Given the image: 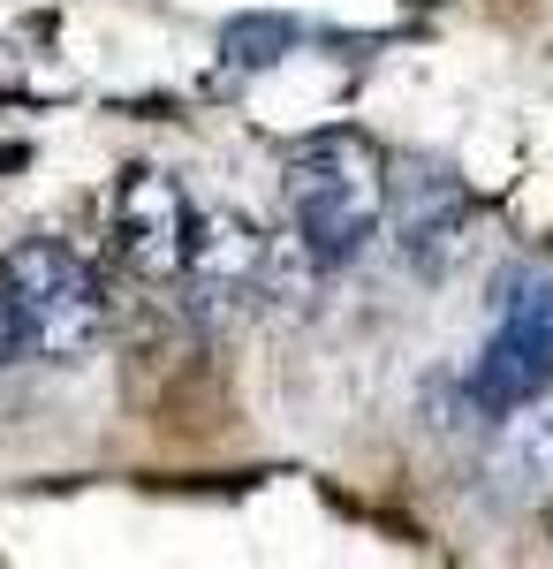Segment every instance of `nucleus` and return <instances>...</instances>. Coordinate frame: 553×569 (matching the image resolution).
<instances>
[{"label": "nucleus", "mask_w": 553, "mask_h": 569, "mask_svg": "<svg viewBox=\"0 0 553 569\" xmlns=\"http://www.w3.org/2000/svg\"><path fill=\"white\" fill-rule=\"evenodd\" d=\"M0 289L23 311V335L39 357L61 365H84L107 342V297H99V273H91L69 243L53 236H23L0 251Z\"/></svg>", "instance_id": "2"}, {"label": "nucleus", "mask_w": 553, "mask_h": 569, "mask_svg": "<svg viewBox=\"0 0 553 569\" xmlns=\"http://www.w3.org/2000/svg\"><path fill=\"white\" fill-rule=\"evenodd\" d=\"M265 236H258V220L243 206H198L190 220V259H182V289H190V305L220 319V311L251 305L258 289H265Z\"/></svg>", "instance_id": "5"}, {"label": "nucleus", "mask_w": 553, "mask_h": 569, "mask_svg": "<svg viewBox=\"0 0 553 569\" xmlns=\"http://www.w3.org/2000/svg\"><path fill=\"white\" fill-rule=\"evenodd\" d=\"M386 220L418 273H448L470 243V190L448 160H394L386 168Z\"/></svg>", "instance_id": "3"}, {"label": "nucleus", "mask_w": 553, "mask_h": 569, "mask_svg": "<svg viewBox=\"0 0 553 569\" xmlns=\"http://www.w3.org/2000/svg\"><path fill=\"white\" fill-rule=\"evenodd\" d=\"M16 168H31V144H0V176H16Z\"/></svg>", "instance_id": "10"}, {"label": "nucleus", "mask_w": 553, "mask_h": 569, "mask_svg": "<svg viewBox=\"0 0 553 569\" xmlns=\"http://www.w3.org/2000/svg\"><path fill=\"white\" fill-rule=\"evenodd\" d=\"M107 220H114V251H122L129 273H144V281H174L182 273L198 206H190L174 168H122Z\"/></svg>", "instance_id": "4"}, {"label": "nucleus", "mask_w": 553, "mask_h": 569, "mask_svg": "<svg viewBox=\"0 0 553 569\" xmlns=\"http://www.w3.org/2000/svg\"><path fill=\"white\" fill-rule=\"evenodd\" d=\"M493 335H509L523 357H539V372L553 380V273H515V281H501Z\"/></svg>", "instance_id": "8"}, {"label": "nucleus", "mask_w": 553, "mask_h": 569, "mask_svg": "<svg viewBox=\"0 0 553 569\" xmlns=\"http://www.w3.org/2000/svg\"><path fill=\"white\" fill-rule=\"evenodd\" d=\"M485 479H493V501L501 509H539V501H553V410H531V418H515L509 433L493 440Z\"/></svg>", "instance_id": "6"}, {"label": "nucleus", "mask_w": 553, "mask_h": 569, "mask_svg": "<svg viewBox=\"0 0 553 569\" xmlns=\"http://www.w3.org/2000/svg\"><path fill=\"white\" fill-rule=\"evenodd\" d=\"M410 8H440V0H410Z\"/></svg>", "instance_id": "11"}, {"label": "nucleus", "mask_w": 553, "mask_h": 569, "mask_svg": "<svg viewBox=\"0 0 553 569\" xmlns=\"http://www.w3.org/2000/svg\"><path fill=\"white\" fill-rule=\"evenodd\" d=\"M281 213H289V236L296 251L319 273H341L356 266L386 228V160L372 137H303L281 168Z\"/></svg>", "instance_id": "1"}, {"label": "nucleus", "mask_w": 553, "mask_h": 569, "mask_svg": "<svg viewBox=\"0 0 553 569\" xmlns=\"http://www.w3.org/2000/svg\"><path fill=\"white\" fill-rule=\"evenodd\" d=\"M296 23L289 16H243V23H228L220 31V69H213V91H251L265 69H281L289 53H296Z\"/></svg>", "instance_id": "7"}, {"label": "nucleus", "mask_w": 553, "mask_h": 569, "mask_svg": "<svg viewBox=\"0 0 553 569\" xmlns=\"http://www.w3.org/2000/svg\"><path fill=\"white\" fill-rule=\"evenodd\" d=\"M23 350H31V335H23V311H16V297L0 289V372H8V365H16Z\"/></svg>", "instance_id": "9"}]
</instances>
